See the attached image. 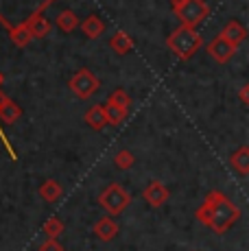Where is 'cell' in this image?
Wrapping results in <instances>:
<instances>
[{"mask_svg": "<svg viewBox=\"0 0 249 251\" xmlns=\"http://www.w3.org/2000/svg\"><path fill=\"white\" fill-rule=\"evenodd\" d=\"M11 40H13V44L16 46H28L31 44V31L26 28V24L25 26H20V28H13L11 31Z\"/></svg>", "mask_w": 249, "mask_h": 251, "instance_id": "21", "label": "cell"}, {"mask_svg": "<svg viewBox=\"0 0 249 251\" xmlns=\"http://www.w3.org/2000/svg\"><path fill=\"white\" fill-rule=\"evenodd\" d=\"M42 229H44V234L49 236V238H57V236L64 231V223H61V219H57V216H50Z\"/></svg>", "mask_w": 249, "mask_h": 251, "instance_id": "22", "label": "cell"}, {"mask_svg": "<svg viewBox=\"0 0 249 251\" xmlns=\"http://www.w3.org/2000/svg\"><path fill=\"white\" fill-rule=\"evenodd\" d=\"M81 28H83L85 37H90V40H99V37L103 35V31H105V24H103V20H100L99 16H90V18H85V20L81 22Z\"/></svg>", "mask_w": 249, "mask_h": 251, "instance_id": "15", "label": "cell"}, {"mask_svg": "<svg viewBox=\"0 0 249 251\" xmlns=\"http://www.w3.org/2000/svg\"><path fill=\"white\" fill-rule=\"evenodd\" d=\"M221 37L223 40H227L229 44H234V46H241L243 42H245V37H247V31H245V26H243L241 22H236V20H232V22H227L223 26V31H221Z\"/></svg>", "mask_w": 249, "mask_h": 251, "instance_id": "9", "label": "cell"}, {"mask_svg": "<svg viewBox=\"0 0 249 251\" xmlns=\"http://www.w3.org/2000/svg\"><path fill=\"white\" fill-rule=\"evenodd\" d=\"M64 195V188L57 179H46L44 183L40 186V197L46 201V203H57Z\"/></svg>", "mask_w": 249, "mask_h": 251, "instance_id": "13", "label": "cell"}, {"mask_svg": "<svg viewBox=\"0 0 249 251\" xmlns=\"http://www.w3.org/2000/svg\"><path fill=\"white\" fill-rule=\"evenodd\" d=\"M205 50H208V55L212 57L217 64H227V61L236 55V46L229 44L227 40H223L221 35H217L214 40H210L208 46H205Z\"/></svg>", "mask_w": 249, "mask_h": 251, "instance_id": "6", "label": "cell"}, {"mask_svg": "<svg viewBox=\"0 0 249 251\" xmlns=\"http://www.w3.org/2000/svg\"><path fill=\"white\" fill-rule=\"evenodd\" d=\"M103 109H105V118H107V125H121L124 118H127V109H121V107H116V105H112V103H105L103 105Z\"/></svg>", "mask_w": 249, "mask_h": 251, "instance_id": "18", "label": "cell"}, {"mask_svg": "<svg viewBox=\"0 0 249 251\" xmlns=\"http://www.w3.org/2000/svg\"><path fill=\"white\" fill-rule=\"evenodd\" d=\"M99 203L107 214H121L131 203V197L121 183H109L99 197Z\"/></svg>", "mask_w": 249, "mask_h": 251, "instance_id": "3", "label": "cell"}, {"mask_svg": "<svg viewBox=\"0 0 249 251\" xmlns=\"http://www.w3.org/2000/svg\"><path fill=\"white\" fill-rule=\"evenodd\" d=\"M114 164H116V168H121V171H129V168L136 164V157H133L131 151L123 149V151H118L116 155H114Z\"/></svg>", "mask_w": 249, "mask_h": 251, "instance_id": "19", "label": "cell"}, {"mask_svg": "<svg viewBox=\"0 0 249 251\" xmlns=\"http://www.w3.org/2000/svg\"><path fill=\"white\" fill-rule=\"evenodd\" d=\"M142 197H145V201L149 205L153 207H162L169 201V197H171V192H169V188L164 186L162 181H157V179H153L147 183V188L142 190Z\"/></svg>", "mask_w": 249, "mask_h": 251, "instance_id": "7", "label": "cell"}, {"mask_svg": "<svg viewBox=\"0 0 249 251\" xmlns=\"http://www.w3.org/2000/svg\"><path fill=\"white\" fill-rule=\"evenodd\" d=\"M40 251H64V247L57 243V238H49V240H46V243L40 247Z\"/></svg>", "mask_w": 249, "mask_h": 251, "instance_id": "23", "label": "cell"}, {"mask_svg": "<svg viewBox=\"0 0 249 251\" xmlns=\"http://www.w3.org/2000/svg\"><path fill=\"white\" fill-rule=\"evenodd\" d=\"M109 48H112L116 55H127V52L133 48V40L127 35V33L116 31L112 35V40H109Z\"/></svg>", "mask_w": 249, "mask_h": 251, "instance_id": "14", "label": "cell"}, {"mask_svg": "<svg viewBox=\"0 0 249 251\" xmlns=\"http://www.w3.org/2000/svg\"><path fill=\"white\" fill-rule=\"evenodd\" d=\"M83 120H85V125H88V127L94 129V131H100V129L107 127V118H105L103 105H92V107L85 112Z\"/></svg>", "mask_w": 249, "mask_h": 251, "instance_id": "12", "label": "cell"}, {"mask_svg": "<svg viewBox=\"0 0 249 251\" xmlns=\"http://www.w3.org/2000/svg\"><path fill=\"white\" fill-rule=\"evenodd\" d=\"M68 88H70V92H73L76 99L85 100V99H90V96H94L99 92L100 81H99V76L94 75L92 70L81 68V70H76L73 75V79L68 81Z\"/></svg>", "mask_w": 249, "mask_h": 251, "instance_id": "4", "label": "cell"}, {"mask_svg": "<svg viewBox=\"0 0 249 251\" xmlns=\"http://www.w3.org/2000/svg\"><path fill=\"white\" fill-rule=\"evenodd\" d=\"M166 44H169V48L175 52L177 57H179V59H190V57H193L195 52L201 48L203 40H201V35L195 31V28L179 26L169 35Z\"/></svg>", "mask_w": 249, "mask_h": 251, "instance_id": "2", "label": "cell"}, {"mask_svg": "<svg viewBox=\"0 0 249 251\" xmlns=\"http://www.w3.org/2000/svg\"><path fill=\"white\" fill-rule=\"evenodd\" d=\"M94 234H97L100 240H112V238H116V234H118V223L112 219V216H103V219H99L97 225H94Z\"/></svg>", "mask_w": 249, "mask_h": 251, "instance_id": "11", "label": "cell"}, {"mask_svg": "<svg viewBox=\"0 0 249 251\" xmlns=\"http://www.w3.org/2000/svg\"><path fill=\"white\" fill-rule=\"evenodd\" d=\"M195 214H197V219L201 223L212 227L217 234H225V231L241 219V210H238L223 192H210V195L205 197L203 205H201Z\"/></svg>", "mask_w": 249, "mask_h": 251, "instance_id": "1", "label": "cell"}, {"mask_svg": "<svg viewBox=\"0 0 249 251\" xmlns=\"http://www.w3.org/2000/svg\"><path fill=\"white\" fill-rule=\"evenodd\" d=\"M107 103H112V105H116V107L127 109V112H129V105H131V96H129L124 90H114L112 94H109Z\"/></svg>", "mask_w": 249, "mask_h": 251, "instance_id": "20", "label": "cell"}, {"mask_svg": "<svg viewBox=\"0 0 249 251\" xmlns=\"http://www.w3.org/2000/svg\"><path fill=\"white\" fill-rule=\"evenodd\" d=\"M22 116V109L18 103H13L9 96H0V123L4 125H13L18 123Z\"/></svg>", "mask_w": 249, "mask_h": 251, "instance_id": "8", "label": "cell"}, {"mask_svg": "<svg viewBox=\"0 0 249 251\" xmlns=\"http://www.w3.org/2000/svg\"><path fill=\"white\" fill-rule=\"evenodd\" d=\"M26 28L31 31V37L35 40V37H46L50 33V22L44 20V18H33L31 22H26Z\"/></svg>", "mask_w": 249, "mask_h": 251, "instance_id": "16", "label": "cell"}, {"mask_svg": "<svg viewBox=\"0 0 249 251\" xmlns=\"http://www.w3.org/2000/svg\"><path fill=\"white\" fill-rule=\"evenodd\" d=\"M175 13L184 26H197L199 22H203V18L208 16V7L201 0H173Z\"/></svg>", "mask_w": 249, "mask_h": 251, "instance_id": "5", "label": "cell"}, {"mask_svg": "<svg viewBox=\"0 0 249 251\" xmlns=\"http://www.w3.org/2000/svg\"><path fill=\"white\" fill-rule=\"evenodd\" d=\"M229 164H232V168L241 177H247L249 175V147L243 144L241 149H236L232 153V157H229Z\"/></svg>", "mask_w": 249, "mask_h": 251, "instance_id": "10", "label": "cell"}, {"mask_svg": "<svg viewBox=\"0 0 249 251\" xmlns=\"http://www.w3.org/2000/svg\"><path fill=\"white\" fill-rule=\"evenodd\" d=\"M76 24H79V18H76V13L70 11V9L61 11L59 18H57V26H59L64 33H73L76 28Z\"/></svg>", "mask_w": 249, "mask_h": 251, "instance_id": "17", "label": "cell"}, {"mask_svg": "<svg viewBox=\"0 0 249 251\" xmlns=\"http://www.w3.org/2000/svg\"><path fill=\"white\" fill-rule=\"evenodd\" d=\"M241 100H243V105H249V85L247 83L241 88Z\"/></svg>", "mask_w": 249, "mask_h": 251, "instance_id": "24", "label": "cell"}]
</instances>
